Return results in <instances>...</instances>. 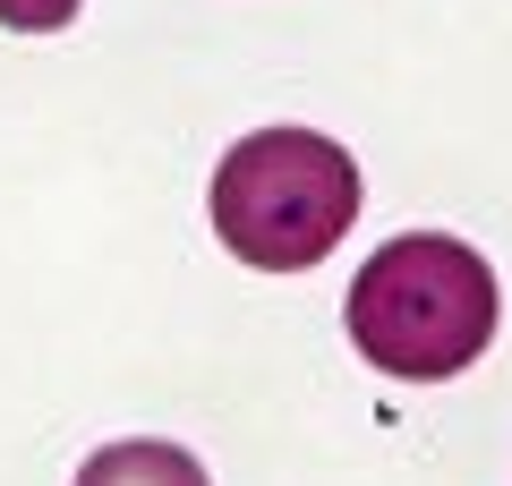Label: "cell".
<instances>
[{
    "instance_id": "obj_4",
    "label": "cell",
    "mask_w": 512,
    "mask_h": 486,
    "mask_svg": "<svg viewBox=\"0 0 512 486\" xmlns=\"http://www.w3.org/2000/svg\"><path fill=\"white\" fill-rule=\"evenodd\" d=\"M86 0H0V26H18V35H60Z\"/></svg>"
},
{
    "instance_id": "obj_2",
    "label": "cell",
    "mask_w": 512,
    "mask_h": 486,
    "mask_svg": "<svg viewBox=\"0 0 512 486\" xmlns=\"http://www.w3.org/2000/svg\"><path fill=\"white\" fill-rule=\"evenodd\" d=\"M359 222V162L316 128H256L214 171V231L256 273H308Z\"/></svg>"
},
{
    "instance_id": "obj_1",
    "label": "cell",
    "mask_w": 512,
    "mask_h": 486,
    "mask_svg": "<svg viewBox=\"0 0 512 486\" xmlns=\"http://www.w3.org/2000/svg\"><path fill=\"white\" fill-rule=\"evenodd\" d=\"M350 342L367 367L410 384H444L478 367V350L495 342V265L444 231L384 239L350 282Z\"/></svg>"
},
{
    "instance_id": "obj_3",
    "label": "cell",
    "mask_w": 512,
    "mask_h": 486,
    "mask_svg": "<svg viewBox=\"0 0 512 486\" xmlns=\"http://www.w3.org/2000/svg\"><path fill=\"white\" fill-rule=\"evenodd\" d=\"M77 486H205V469L180 444H103L77 469Z\"/></svg>"
}]
</instances>
